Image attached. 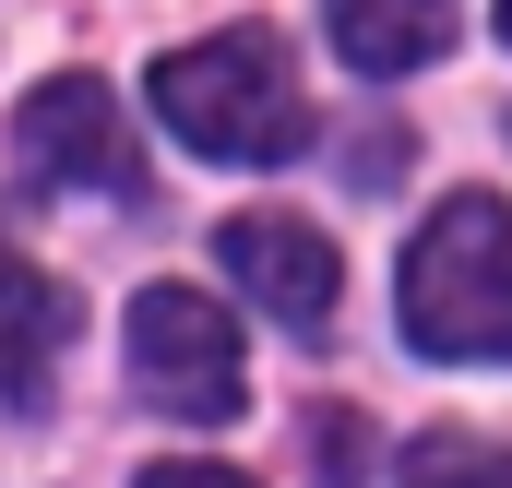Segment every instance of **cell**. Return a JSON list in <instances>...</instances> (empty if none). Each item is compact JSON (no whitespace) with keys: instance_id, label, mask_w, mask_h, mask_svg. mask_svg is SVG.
<instances>
[{"instance_id":"6da1fadb","label":"cell","mask_w":512,"mask_h":488,"mask_svg":"<svg viewBox=\"0 0 512 488\" xmlns=\"http://www.w3.org/2000/svg\"><path fill=\"white\" fill-rule=\"evenodd\" d=\"M155 120L179 131L191 155L286 167L310 143V96H298V60L262 24H239V36H203V48H167L155 60Z\"/></svg>"},{"instance_id":"7a4b0ae2","label":"cell","mask_w":512,"mask_h":488,"mask_svg":"<svg viewBox=\"0 0 512 488\" xmlns=\"http://www.w3.org/2000/svg\"><path fill=\"white\" fill-rule=\"evenodd\" d=\"M393 298H405L417 358H512V203L501 191H453L405 239Z\"/></svg>"},{"instance_id":"3957f363","label":"cell","mask_w":512,"mask_h":488,"mask_svg":"<svg viewBox=\"0 0 512 488\" xmlns=\"http://www.w3.org/2000/svg\"><path fill=\"white\" fill-rule=\"evenodd\" d=\"M131 381H143V405H167L179 429H215V417L251 393L239 322H227L203 286H143V298H131Z\"/></svg>"},{"instance_id":"277c9868","label":"cell","mask_w":512,"mask_h":488,"mask_svg":"<svg viewBox=\"0 0 512 488\" xmlns=\"http://www.w3.org/2000/svg\"><path fill=\"white\" fill-rule=\"evenodd\" d=\"M12 143H24V167H36V179H72V191L143 203V155H131V131H120V96H108L96 72H48V84L24 96Z\"/></svg>"},{"instance_id":"5b68a950","label":"cell","mask_w":512,"mask_h":488,"mask_svg":"<svg viewBox=\"0 0 512 488\" xmlns=\"http://www.w3.org/2000/svg\"><path fill=\"white\" fill-rule=\"evenodd\" d=\"M215 262L239 274V298H262L274 322H334V298H346V250L322 239L310 215H227L215 227Z\"/></svg>"},{"instance_id":"8992f818","label":"cell","mask_w":512,"mask_h":488,"mask_svg":"<svg viewBox=\"0 0 512 488\" xmlns=\"http://www.w3.org/2000/svg\"><path fill=\"white\" fill-rule=\"evenodd\" d=\"M60 322H72V298H60L24 250H0V417H36V405H48Z\"/></svg>"},{"instance_id":"52a82bcc","label":"cell","mask_w":512,"mask_h":488,"mask_svg":"<svg viewBox=\"0 0 512 488\" xmlns=\"http://www.w3.org/2000/svg\"><path fill=\"white\" fill-rule=\"evenodd\" d=\"M322 24H334V60H358V72H417V60L453 36V0H322Z\"/></svg>"},{"instance_id":"ba28073f","label":"cell","mask_w":512,"mask_h":488,"mask_svg":"<svg viewBox=\"0 0 512 488\" xmlns=\"http://www.w3.org/2000/svg\"><path fill=\"white\" fill-rule=\"evenodd\" d=\"M405 488H512V441H477V429H417V441H405Z\"/></svg>"},{"instance_id":"9c48e42d","label":"cell","mask_w":512,"mask_h":488,"mask_svg":"<svg viewBox=\"0 0 512 488\" xmlns=\"http://www.w3.org/2000/svg\"><path fill=\"white\" fill-rule=\"evenodd\" d=\"M298 453H310V488H358L370 477V417L358 405H310L298 417Z\"/></svg>"},{"instance_id":"30bf717a","label":"cell","mask_w":512,"mask_h":488,"mask_svg":"<svg viewBox=\"0 0 512 488\" xmlns=\"http://www.w3.org/2000/svg\"><path fill=\"white\" fill-rule=\"evenodd\" d=\"M346 179H358V191H393V179H405V131L370 120V131H358V155H346Z\"/></svg>"},{"instance_id":"8fae6325","label":"cell","mask_w":512,"mask_h":488,"mask_svg":"<svg viewBox=\"0 0 512 488\" xmlns=\"http://www.w3.org/2000/svg\"><path fill=\"white\" fill-rule=\"evenodd\" d=\"M143 488H251V477H227V465H143Z\"/></svg>"},{"instance_id":"7c38bea8","label":"cell","mask_w":512,"mask_h":488,"mask_svg":"<svg viewBox=\"0 0 512 488\" xmlns=\"http://www.w3.org/2000/svg\"><path fill=\"white\" fill-rule=\"evenodd\" d=\"M501 36H512V0H501Z\"/></svg>"}]
</instances>
